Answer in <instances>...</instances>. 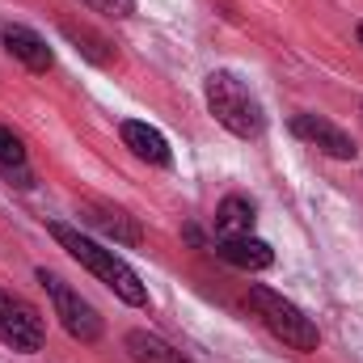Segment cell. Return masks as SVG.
<instances>
[{
	"mask_svg": "<svg viewBox=\"0 0 363 363\" xmlns=\"http://www.w3.org/2000/svg\"><path fill=\"white\" fill-rule=\"evenodd\" d=\"M51 228V237L60 241V250H68V258H77L85 271H93L118 300H127V304H135V308H144L148 304V287H144V279L131 271L114 250H106V245H97L93 237H85L81 228H72V224H60V220H51L47 224Z\"/></svg>",
	"mask_w": 363,
	"mask_h": 363,
	"instance_id": "6da1fadb",
	"label": "cell"
},
{
	"mask_svg": "<svg viewBox=\"0 0 363 363\" xmlns=\"http://www.w3.org/2000/svg\"><path fill=\"white\" fill-rule=\"evenodd\" d=\"M203 97H207V110L211 118L233 131L237 140H262L267 131V114H262V101L250 93L245 81H237L233 72H211L203 81Z\"/></svg>",
	"mask_w": 363,
	"mask_h": 363,
	"instance_id": "7a4b0ae2",
	"label": "cell"
},
{
	"mask_svg": "<svg viewBox=\"0 0 363 363\" xmlns=\"http://www.w3.org/2000/svg\"><path fill=\"white\" fill-rule=\"evenodd\" d=\"M250 308L258 313V321L271 330L283 347H291V351H300V355H308V351L321 347L317 325H313V321L304 317V308L291 304L283 291H274L267 283H254V287H250Z\"/></svg>",
	"mask_w": 363,
	"mask_h": 363,
	"instance_id": "3957f363",
	"label": "cell"
},
{
	"mask_svg": "<svg viewBox=\"0 0 363 363\" xmlns=\"http://www.w3.org/2000/svg\"><path fill=\"white\" fill-rule=\"evenodd\" d=\"M38 283H43V291L51 296V308H55L60 325H64L77 342H97V338H101V317H97V308H93L77 287H68L60 274L47 271V267H38Z\"/></svg>",
	"mask_w": 363,
	"mask_h": 363,
	"instance_id": "277c9868",
	"label": "cell"
},
{
	"mask_svg": "<svg viewBox=\"0 0 363 363\" xmlns=\"http://www.w3.org/2000/svg\"><path fill=\"white\" fill-rule=\"evenodd\" d=\"M0 342L21 351V355H34L47 342V325H43L38 308L13 291H4V287H0Z\"/></svg>",
	"mask_w": 363,
	"mask_h": 363,
	"instance_id": "5b68a950",
	"label": "cell"
},
{
	"mask_svg": "<svg viewBox=\"0 0 363 363\" xmlns=\"http://www.w3.org/2000/svg\"><path fill=\"white\" fill-rule=\"evenodd\" d=\"M291 135L304 140L308 148L334 157V161H355V157H359L355 140H351L338 123H330V118H321V114H296V118H291Z\"/></svg>",
	"mask_w": 363,
	"mask_h": 363,
	"instance_id": "8992f818",
	"label": "cell"
},
{
	"mask_svg": "<svg viewBox=\"0 0 363 363\" xmlns=\"http://www.w3.org/2000/svg\"><path fill=\"white\" fill-rule=\"evenodd\" d=\"M0 43H4V51H9L17 64H26L30 72H51V68H55V51H51L47 38L34 34L30 26H4V30H0Z\"/></svg>",
	"mask_w": 363,
	"mask_h": 363,
	"instance_id": "52a82bcc",
	"label": "cell"
},
{
	"mask_svg": "<svg viewBox=\"0 0 363 363\" xmlns=\"http://www.w3.org/2000/svg\"><path fill=\"white\" fill-rule=\"evenodd\" d=\"M118 135H123V144H127L140 161L161 165V169H169V165H174L169 140H165L157 127H148V123H140V118H123V123H118Z\"/></svg>",
	"mask_w": 363,
	"mask_h": 363,
	"instance_id": "ba28073f",
	"label": "cell"
},
{
	"mask_svg": "<svg viewBox=\"0 0 363 363\" xmlns=\"http://www.w3.org/2000/svg\"><path fill=\"white\" fill-rule=\"evenodd\" d=\"M216 254H220L228 267H237V271H267V267H274V250L262 237H254V233L220 237V241H216Z\"/></svg>",
	"mask_w": 363,
	"mask_h": 363,
	"instance_id": "9c48e42d",
	"label": "cell"
},
{
	"mask_svg": "<svg viewBox=\"0 0 363 363\" xmlns=\"http://www.w3.org/2000/svg\"><path fill=\"white\" fill-rule=\"evenodd\" d=\"M85 220H89L101 237H110L114 245H140L144 241L140 224L123 207H114V203H85Z\"/></svg>",
	"mask_w": 363,
	"mask_h": 363,
	"instance_id": "30bf717a",
	"label": "cell"
},
{
	"mask_svg": "<svg viewBox=\"0 0 363 363\" xmlns=\"http://www.w3.org/2000/svg\"><path fill=\"white\" fill-rule=\"evenodd\" d=\"M127 351L135 363H194L186 359L178 347H169L161 334H148V330H131L127 334Z\"/></svg>",
	"mask_w": 363,
	"mask_h": 363,
	"instance_id": "8fae6325",
	"label": "cell"
},
{
	"mask_svg": "<svg viewBox=\"0 0 363 363\" xmlns=\"http://www.w3.org/2000/svg\"><path fill=\"white\" fill-rule=\"evenodd\" d=\"M254 220H258V211H254V203L241 199V194H228V199L216 207V228H220V237L254 233Z\"/></svg>",
	"mask_w": 363,
	"mask_h": 363,
	"instance_id": "7c38bea8",
	"label": "cell"
},
{
	"mask_svg": "<svg viewBox=\"0 0 363 363\" xmlns=\"http://www.w3.org/2000/svg\"><path fill=\"white\" fill-rule=\"evenodd\" d=\"M60 30H64V38H68V43H72V47H77V51H81V55H85L89 64H97V68H110V64L118 60V55H114V47H110V43H106L101 34H93L89 26L64 21Z\"/></svg>",
	"mask_w": 363,
	"mask_h": 363,
	"instance_id": "4fadbf2b",
	"label": "cell"
},
{
	"mask_svg": "<svg viewBox=\"0 0 363 363\" xmlns=\"http://www.w3.org/2000/svg\"><path fill=\"white\" fill-rule=\"evenodd\" d=\"M0 169H26V144L0 123Z\"/></svg>",
	"mask_w": 363,
	"mask_h": 363,
	"instance_id": "5bb4252c",
	"label": "cell"
},
{
	"mask_svg": "<svg viewBox=\"0 0 363 363\" xmlns=\"http://www.w3.org/2000/svg\"><path fill=\"white\" fill-rule=\"evenodd\" d=\"M93 13H106V17H131L135 13V0H81Z\"/></svg>",
	"mask_w": 363,
	"mask_h": 363,
	"instance_id": "9a60e30c",
	"label": "cell"
},
{
	"mask_svg": "<svg viewBox=\"0 0 363 363\" xmlns=\"http://www.w3.org/2000/svg\"><path fill=\"white\" fill-rule=\"evenodd\" d=\"M359 43H363V21H359Z\"/></svg>",
	"mask_w": 363,
	"mask_h": 363,
	"instance_id": "2e32d148",
	"label": "cell"
}]
</instances>
